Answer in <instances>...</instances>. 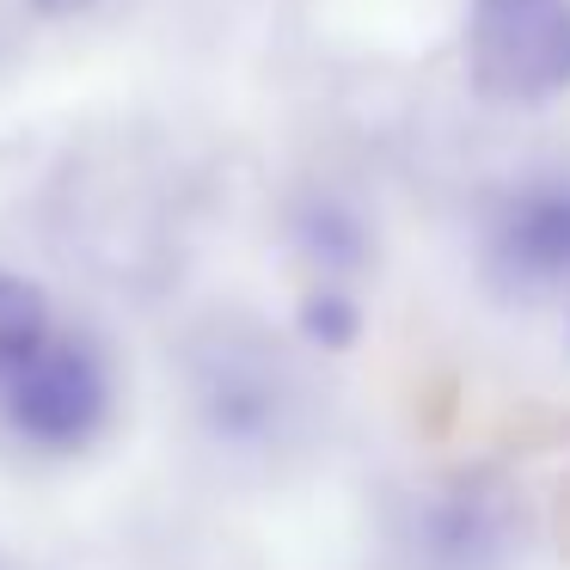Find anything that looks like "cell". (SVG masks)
Wrapping results in <instances>:
<instances>
[{
    "mask_svg": "<svg viewBox=\"0 0 570 570\" xmlns=\"http://www.w3.org/2000/svg\"><path fill=\"white\" fill-rule=\"evenodd\" d=\"M466 68L484 99L540 105L570 87V0H472Z\"/></svg>",
    "mask_w": 570,
    "mask_h": 570,
    "instance_id": "obj_1",
    "label": "cell"
},
{
    "mask_svg": "<svg viewBox=\"0 0 570 570\" xmlns=\"http://www.w3.org/2000/svg\"><path fill=\"white\" fill-rule=\"evenodd\" d=\"M38 13H50V19H75V13H87L92 0H31Z\"/></svg>",
    "mask_w": 570,
    "mask_h": 570,
    "instance_id": "obj_6",
    "label": "cell"
},
{
    "mask_svg": "<svg viewBox=\"0 0 570 570\" xmlns=\"http://www.w3.org/2000/svg\"><path fill=\"white\" fill-rule=\"evenodd\" d=\"M301 332L325 350H344L350 337H356V307H350L344 295H313L307 307H301Z\"/></svg>",
    "mask_w": 570,
    "mask_h": 570,
    "instance_id": "obj_5",
    "label": "cell"
},
{
    "mask_svg": "<svg viewBox=\"0 0 570 570\" xmlns=\"http://www.w3.org/2000/svg\"><path fill=\"white\" fill-rule=\"evenodd\" d=\"M105 399L111 386H105L99 350L62 332H43L7 368V417L43 448H80L105 423Z\"/></svg>",
    "mask_w": 570,
    "mask_h": 570,
    "instance_id": "obj_2",
    "label": "cell"
},
{
    "mask_svg": "<svg viewBox=\"0 0 570 570\" xmlns=\"http://www.w3.org/2000/svg\"><path fill=\"white\" fill-rule=\"evenodd\" d=\"M491 264L515 288H546L570 276V185H533L497 215Z\"/></svg>",
    "mask_w": 570,
    "mask_h": 570,
    "instance_id": "obj_3",
    "label": "cell"
},
{
    "mask_svg": "<svg viewBox=\"0 0 570 570\" xmlns=\"http://www.w3.org/2000/svg\"><path fill=\"white\" fill-rule=\"evenodd\" d=\"M43 332H50V301H43V288L26 283V276H13V271H0V381H7V368H13Z\"/></svg>",
    "mask_w": 570,
    "mask_h": 570,
    "instance_id": "obj_4",
    "label": "cell"
}]
</instances>
